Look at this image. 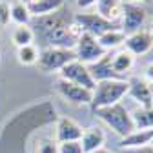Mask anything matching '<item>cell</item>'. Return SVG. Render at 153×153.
Wrapping results in <instances>:
<instances>
[{
	"label": "cell",
	"mask_w": 153,
	"mask_h": 153,
	"mask_svg": "<svg viewBox=\"0 0 153 153\" xmlns=\"http://www.w3.org/2000/svg\"><path fill=\"white\" fill-rule=\"evenodd\" d=\"M59 113L49 99H40L16 111L0 129V153H27L33 135L56 122Z\"/></svg>",
	"instance_id": "cell-1"
},
{
	"label": "cell",
	"mask_w": 153,
	"mask_h": 153,
	"mask_svg": "<svg viewBox=\"0 0 153 153\" xmlns=\"http://www.w3.org/2000/svg\"><path fill=\"white\" fill-rule=\"evenodd\" d=\"M35 36H38L46 44V48H66L75 49V44L82 35L79 24L75 22V15L62 6L49 15L42 16H31L27 24Z\"/></svg>",
	"instance_id": "cell-2"
},
{
	"label": "cell",
	"mask_w": 153,
	"mask_h": 153,
	"mask_svg": "<svg viewBox=\"0 0 153 153\" xmlns=\"http://www.w3.org/2000/svg\"><path fill=\"white\" fill-rule=\"evenodd\" d=\"M93 113H95V117L100 119L109 129H113L117 133L120 139L128 137L131 131H135V126H133V120H131V113L120 102L113 104V106H108V108L93 109Z\"/></svg>",
	"instance_id": "cell-3"
},
{
	"label": "cell",
	"mask_w": 153,
	"mask_h": 153,
	"mask_svg": "<svg viewBox=\"0 0 153 153\" xmlns=\"http://www.w3.org/2000/svg\"><path fill=\"white\" fill-rule=\"evenodd\" d=\"M126 95H128V80H124V79L97 82L93 88L91 108L99 109V108H108L113 104H119Z\"/></svg>",
	"instance_id": "cell-4"
},
{
	"label": "cell",
	"mask_w": 153,
	"mask_h": 153,
	"mask_svg": "<svg viewBox=\"0 0 153 153\" xmlns=\"http://www.w3.org/2000/svg\"><path fill=\"white\" fill-rule=\"evenodd\" d=\"M71 60H76V55H75L73 49H66V48H42L40 53H38L36 68L40 71H44V73H53V71H60Z\"/></svg>",
	"instance_id": "cell-5"
},
{
	"label": "cell",
	"mask_w": 153,
	"mask_h": 153,
	"mask_svg": "<svg viewBox=\"0 0 153 153\" xmlns=\"http://www.w3.org/2000/svg\"><path fill=\"white\" fill-rule=\"evenodd\" d=\"M148 18V9L144 7V4L139 2H124L122 6V16H120V29L122 33L128 36L131 33H137L142 29L144 22Z\"/></svg>",
	"instance_id": "cell-6"
},
{
	"label": "cell",
	"mask_w": 153,
	"mask_h": 153,
	"mask_svg": "<svg viewBox=\"0 0 153 153\" xmlns=\"http://www.w3.org/2000/svg\"><path fill=\"white\" fill-rule=\"evenodd\" d=\"M75 22L79 24L82 33H88L95 38H99L100 35H104L106 31L111 29H120L119 24L106 20L104 16H100L99 13H76L75 15Z\"/></svg>",
	"instance_id": "cell-7"
},
{
	"label": "cell",
	"mask_w": 153,
	"mask_h": 153,
	"mask_svg": "<svg viewBox=\"0 0 153 153\" xmlns=\"http://www.w3.org/2000/svg\"><path fill=\"white\" fill-rule=\"evenodd\" d=\"M75 55H76V60L82 62V64H93V62H97L99 59H102V56L108 53L100 44L99 40L95 36L88 35V33H82L79 36V40H76L75 44Z\"/></svg>",
	"instance_id": "cell-8"
},
{
	"label": "cell",
	"mask_w": 153,
	"mask_h": 153,
	"mask_svg": "<svg viewBox=\"0 0 153 153\" xmlns=\"http://www.w3.org/2000/svg\"><path fill=\"white\" fill-rule=\"evenodd\" d=\"M59 73H60V79H64V80H68L71 84L82 86V88H86L89 91H93V88H95V80L91 79V73H89L88 66L79 62V60H71Z\"/></svg>",
	"instance_id": "cell-9"
},
{
	"label": "cell",
	"mask_w": 153,
	"mask_h": 153,
	"mask_svg": "<svg viewBox=\"0 0 153 153\" xmlns=\"http://www.w3.org/2000/svg\"><path fill=\"white\" fill-rule=\"evenodd\" d=\"M56 91H59V95L64 100H68L69 104H76V106L91 104V99H93V91H89L82 86L71 84L64 79H59V82H56Z\"/></svg>",
	"instance_id": "cell-10"
},
{
	"label": "cell",
	"mask_w": 153,
	"mask_h": 153,
	"mask_svg": "<svg viewBox=\"0 0 153 153\" xmlns=\"http://www.w3.org/2000/svg\"><path fill=\"white\" fill-rule=\"evenodd\" d=\"M82 126L75 122L69 117H59L55 122V140L56 142H71V140H80L82 137Z\"/></svg>",
	"instance_id": "cell-11"
},
{
	"label": "cell",
	"mask_w": 153,
	"mask_h": 153,
	"mask_svg": "<svg viewBox=\"0 0 153 153\" xmlns=\"http://www.w3.org/2000/svg\"><path fill=\"white\" fill-rule=\"evenodd\" d=\"M128 95L133 97V100H137L140 104V108H151L153 91H151V84L146 79L131 76L128 80Z\"/></svg>",
	"instance_id": "cell-12"
},
{
	"label": "cell",
	"mask_w": 153,
	"mask_h": 153,
	"mask_svg": "<svg viewBox=\"0 0 153 153\" xmlns=\"http://www.w3.org/2000/svg\"><path fill=\"white\" fill-rule=\"evenodd\" d=\"M126 49L131 53V55H146L151 48H153V35H151V29H140L137 33H131L126 36V42H124Z\"/></svg>",
	"instance_id": "cell-13"
},
{
	"label": "cell",
	"mask_w": 153,
	"mask_h": 153,
	"mask_svg": "<svg viewBox=\"0 0 153 153\" xmlns=\"http://www.w3.org/2000/svg\"><path fill=\"white\" fill-rule=\"evenodd\" d=\"M88 69L91 73V79L97 82H102V80H115V79H120V76L113 71L111 68V53H106L102 59H99L97 62L93 64H88Z\"/></svg>",
	"instance_id": "cell-14"
},
{
	"label": "cell",
	"mask_w": 153,
	"mask_h": 153,
	"mask_svg": "<svg viewBox=\"0 0 153 153\" xmlns=\"http://www.w3.org/2000/svg\"><path fill=\"white\" fill-rule=\"evenodd\" d=\"M106 144V133L102 128L99 126H89L82 131V137H80V146L84 153H93L95 149L104 148Z\"/></svg>",
	"instance_id": "cell-15"
},
{
	"label": "cell",
	"mask_w": 153,
	"mask_h": 153,
	"mask_svg": "<svg viewBox=\"0 0 153 153\" xmlns=\"http://www.w3.org/2000/svg\"><path fill=\"white\" fill-rule=\"evenodd\" d=\"M97 13L100 16H104L106 20L119 24L120 22V16H122V6L124 2L122 0H97Z\"/></svg>",
	"instance_id": "cell-16"
},
{
	"label": "cell",
	"mask_w": 153,
	"mask_h": 153,
	"mask_svg": "<svg viewBox=\"0 0 153 153\" xmlns=\"http://www.w3.org/2000/svg\"><path fill=\"white\" fill-rule=\"evenodd\" d=\"M151 142H153V129H135V131H131L128 137L120 139L119 148L120 149L140 148V146H148Z\"/></svg>",
	"instance_id": "cell-17"
},
{
	"label": "cell",
	"mask_w": 153,
	"mask_h": 153,
	"mask_svg": "<svg viewBox=\"0 0 153 153\" xmlns=\"http://www.w3.org/2000/svg\"><path fill=\"white\" fill-rule=\"evenodd\" d=\"M62 6H64V0H29L26 4L31 16L49 15V13H53L56 9H60Z\"/></svg>",
	"instance_id": "cell-18"
},
{
	"label": "cell",
	"mask_w": 153,
	"mask_h": 153,
	"mask_svg": "<svg viewBox=\"0 0 153 153\" xmlns=\"http://www.w3.org/2000/svg\"><path fill=\"white\" fill-rule=\"evenodd\" d=\"M133 66H135V55H131L128 49H120L115 55H111V68L119 76L131 71Z\"/></svg>",
	"instance_id": "cell-19"
},
{
	"label": "cell",
	"mask_w": 153,
	"mask_h": 153,
	"mask_svg": "<svg viewBox=\"0 0 153 153\" xmlns=\"http://www.w3.org/2000/svg\"><path fill=\"white\" fill-rule=\"evenodd\" d=\"M97 40L106 51H111V49H117V48L124 46L126 35L122 33V29H111V31H106L104 35H100Z\"/></svg>",
	"instance_id": "cell-20"
},
{
	"label": "cell",
	"mask_w": 153,
	"mask_h": 153,
	"mask_svg": "<svg viewBox=\"0 0 153 153\" xmlns=\"http://www.w3.org/2000/svg\"><path fill=\"white\" fill-rule=\"evenodd\" d=\"M131 113V120L135 129H153V108H137Z\"/></svg>",
	"instance_id": "cell-21"
},
{
	"label": "cell",
	"mask_w": 153,
	"mask_h": 153,
	"mask_svg": "<svg viewBox=\"0 0 153 153\" xmlns=\"http://www.w3.org/2000/svg\"><path fill=\"white\" fill-rule=\"evenodd\" d=\"M11 40L16 48H24V46H31L35 40V33L29 26H18L15 27L13 35H11Z\"/></svg>",
	"instance_id": "cell-22"
},
{
	"label": "cell",
	"mask_w": 153,
	"mask_h": 153,
	"mask_svg": "<svg viewBox=\"0 0 153 153\" xmlns=\"http://www.w3.org/2000/svg\"><path fill=\"white\" fill-rule=\"evenodd\" d=\"M38 53H40V49H38L36 46H24V48H18L16 51V59L18 62H20L22 66H36V60H38Z\"/></svg>",
	"instance_id": "cell-23"
},
{
	"label": "cell",
	"mask_w": 153,
	"mask_h": 153,
	"mask_svg": "<svg viewBox=\"0 0 153 153\" xmlns=\"http://www.w3.org/2000/svg\"><path fill=\"white\" fill-rule=\"evenodd\" d=\"M11 20H15L18 26H27L31 20V15L24 2H15L11 4Z\"/></svg>",
	"instance_id": "cell-24"
},
{
	"label": "cell",
	"mask_w": 153,
	"mask_h": 153,
	"mask_svg": "<svg viewBox=\"0 0 153 153\" xmlns=\"http://www.w3.org/2000/svg\"><path fill=\"white\" fill-rule=\"evenodd\" d=\"M35 153H59V142L53 139H38L35 144Z\"/></svg>",
	"instance_id": "cell-25"
},
{
	"label": "cell",
	"mask_w": 153,
	"mask_h": 153,
	"mask_svg": "<svg viewBox=\"0 0 153 153\" xmlns=\"http://www.w3.org/2000/svg\"><path fill=\"white\" fill-rule=\"evenodd\" d=\"M59 153H84V151H82L80 140H71V142H60Z\"/></svg>",
	"instance_id": "cell-26"
},
{
	"label": "cell",
	"mask_w": 153,
	"mask_h": 153,
	"mask_svg": "<svg viewBox=\"0 0 153 153\" xmlns=\"http://www.w3.org/2000/svg\"><path fill=\"white\" fill-rule=\"evenodd\" d=\"M11 20V6L4 0H0V27H6Z\"/></svg>",
	"instance_id": "cell-27"
},
{
	"label": "cell",
	"mask_w": 153,
	"mask_h": 153,
	"mask_svg": "<svg viewBox=\"0 0 153 153\" xmlns=\"http://www.w3.org/2000/svg\"><path fill=\"white\" fill-rule=\"evenodd\" d=\"M122 153H153V144L140 146V148H128V149H122Z\"/></svg>",
	"instance_id": "cell-28"
},
{
	"label": "cell",
	"mask_w": 153,
	"mask_h": 153,
	"mask_svg": "<svg viewBox=\"0 0 153 153\" xmlns=\"http://www.w3.org/2000/svg\"><path fill=\"white\" fill-rule=\"evenodd\" d=\"M95 4H97V0H76V6H79L80 9H89Z\"/></svg>",
	"instance_id": "cell-29"
},
{
	"label": "cell",
	"mask_w": 153,
	"mask_h": 153,
	"mask_svg": "<svg viewBox=\"0 0 153 153\" xmlns=\"http://www.w3.org/2000/svg\"><path fill=\"white\" fill-rule=\"evenodd\" d=\"M146 75H148L149 79L153 80V64H149V66H148V69H146Z\"/></svg>",
	"instance_id": "cell-30"
},
{
	"label": "cell",
	"mask_w": 153,
	"mask_h": 153,
	"mask_svg": "<svg viewBox=\"0 0 153 153\" xmlns=\"http://www.w3.org/2000/svg\"><path fill=\"white\" fill-rule=\"evenodd\" d=\"M93 153H115V151H111V149H108V148H99V149H95Z\"/></svg>",
	"instance_id": "cell-31"
},
{
	"label": "cell",
	"mask_w": 153,
	"mask_h": 153,
	"mask_svg": "<svg viewBox=\"0 0 153 153\" xmlns=\"http://www.w3.org/2000/svg\"><path fill=\"white\" fill-rule=\"evenodd\" d=\"M122 2H139V4H148L149 0H122Z\"/></svg>",
	"instance_id": "cell-32"
},
{
	"label": "cell",
	"mask_w": 153,
	"mask_h": 153,
	"mask_svg": "<svg viewBox=\"0 0 153 153\" xmlns=\"http://www.w3.org/2000/svg\"><path fill=\"white\" fill-rule=\"evenodd\" d=\"M151 35H153V18H151Z\"/></svg>",
	"instance_id": "cell-33"
},
{
	"label": "cell",
	"mask_w": 153,
	"mask_h": 153,
	"mask_svg": "<svg viewBox=\"0 0 153 153\" xmlns=\"http://www.w3.org/2000/svg\"><path fill=\"white\" fill-rule=\"evenodd\" d=\"M151 108H153V100H151Z\"/></svg>",
	"instance_id": "cell-34"
},
{
	"label": "cell",
	"mask_w": 153,
	"mask_h": 153,
	"mask_svg": "<svg viewBox=\"0 0 153 153\" xmlns=\"http://www.w3.org/2000/svg\"><path fill=\"white\" fill-rule=\"evenodd\" d=\"M151 144H153V142H151Z\"/></svg>",
	"instance_id": "cell-35"
}]
</instances>
